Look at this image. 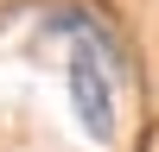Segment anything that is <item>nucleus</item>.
<instances>
[{"mask_svg":"<svg viewBox=\"0 0 159 152\" xmlns=\"http://www.w3.org/2000/svg\"><path fill=\"white\" fill-rule=\"evenodd\" d=\"M57 32H70V63H64V89H70V114L83 127L89 146H115L121 133V51H115L108 25L89 19L83 6L57 13Z\"/></svg>","mask_w":159,"mask_h":152,"instance_id":"1","label":"nucleus"}]
</instances>
